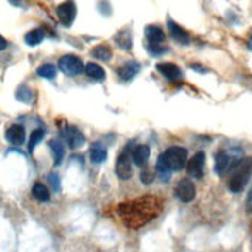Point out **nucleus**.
Wrapping results in <instances>:
<instances>
[{
  "label": "nucleus",
  "mask_w": 252,
  "mask_h": 252,
  "mask_svg": "<svg viewBox=\"0 0 252 252\" xmlns=\"http://www.w3.org/2000/svg\"><path fill=\"white\" fill-rule=\"evenodd\" d=\"M246 211L248 212H252V190L249 192V195L246 198Z\"/></svg>",
  "instance_id": "obj_30"
},
{
  "label": "nucleus",
  "mask_w": 252,
  "mask_h": 252,
  "mask_svg": "<svg viewBox=\"0 0 252 252\" xmlns=\"http://www.w3.org/2000/svg\"><path fill=\"white\" fill-rule=\"evenodd\" d=\"M152 180H153V175H150V173H147V172H142V173H141V181H142V183L150 184V183H152Z\"/></svg>",
  "instance_id": "obj_29"
},
{
  "label": "nucleus",
  "mask_w": 252,
  "mask_h": 252,
  "mask_svg": "<svg viewBox=\"0 0 252 252\" xmlns=\"http://www.w3.org/2000/svg\"><path fill=\"white\" fill-rule=\"evenodd\" d=\"M42 40H44V31H42L40 28L31 30V31L27 33V34H25V44L30 45V47L39 45Z\"/></svg>",
  "instance_id": "obj_22"
},
{
  "label": "nucleus",
  "mask_w": 252,
  "mask_h": 252,
  "mask_svg": "<svg viewBox=\"0 0 252 252\" xmlns=\"http://www.w3.org/2000/svg\"><path fill=\"white\" fill-rule=\"evenodd\" d=\"M115 172L119 176V180L127 181L132 178L133 175V169H132V150H130V144L125 147L121 155L116 158V166H115Z\"/></svg>",
  "instance_id": "obj_6"
},
{
  "label": "nucleus",
  "mask_w": 252,
  "mask_h": 252,
  "mask_svg": "<svg viewBox=\"0 0 252 252\" xmlns=\"http://www.w3.org/2000/svg\"><path fill=\"white\" fill-rule=\"evenodd\" d=\"M144 33H146L149 44H163V42L166 40L164 31L159 27H156V25H149V27H146Z\"/></svg>",
  "instance_id": "obj_16"
},
{
  "label": "nucleus",
  "mask_w": 252,
  "mask_h": 252,
  "mask_svg": "<svg viewBox=\"0 0 252 252\" xmlns=\"http://www.w3.org/2000/svg\"><path fill=\"white\" fill-rule=\"evenodd\" d=\"M204 164H206V155L204 152H197L194 156L190 158V161L187 163V173L189 176L195 180L203 178L204 175Z\"/></svg>",
  "instance_id": "obj_9"
},
{
  "label": "nucleus",
  "mask_w": 252,
  "mask_h": 252,
  "mask_svg": "<svg viewBox=\"0 0 252 252\" xmlns=\"http://www.w3.org/2000/svg\"><path fill=\"white\" fill-rule=\"evenodd\" d=\"M139 70H141V64L138 61H127L122 67H119L118 76L124 82H130L139 73Z\"/></svg>",
  "instance_id": "obj_13"
},
{
  "label": "nucleus",
  "mask_w": 252,
  "mask_h": 252,
  "mask_svg": "<svg viewBox=\"0 0 252 252\" xmlns=\"http://www.w3.org/2000/svg\"><path fill=\"white\" fill-rule=\"evenodd\" d=\"M147 51L150 56L156 57V56H161V54L167 53V48L163 47L161 44H147Z\"/></svg>",
  "instance_id": "obj_27"
},
{
  "label": "nucleus",
  "mask_w": 252,
  "mask_h": 252,
  "mask_svg": "<svg viewBox=\"0 0 252 252\" xmlns=\"http://www.w3.org/2000/svg\"><path fill=\"white\" fill-rule=\"evenodd\" d=\"M115 42H116V45L119 47V48H122V50H130L132 45H133V39H132L130 31L129 30L119 31L115 36Z\"/></svg>",
  "instance_id": "obj_20"
},
{
  "label": "nucleus",
  "mask_w": 252,
  "mask_h": 252,
  "mask_svg": "<svg viewBox=\"0 0 252 252\" xmlns=\"http://www.w3.org/2000/svg\"><path fill=\"white\" fill-rule=\"evenodd\" d=\"M57 17H59V22H61L64 27H71L74 19H76V14H78V8H76V3L74 2H65V3H61L57 6Z\"/></svg>",
  "instance_id": "obj_7"
},
{
  "label": "nucleus",
  "mask_w": 252,
  "mask_h": 252,
  "mask_svg": "<svg viewBox=\"0 0 252 252\" xmlns=\"http://www.w3.org/2000/svg\"><path fill=\"white\" fill-rule=\"evenodd\" d=\"M62 135H64L65 141L68 142L70 149H79L85 144V136H84V133L78 127H74V125H67L65 130L62 132Z\"/></svg>",
  "instance_id": "obj_10"
},
{
  "label": "nucleus",
  "mask_w": 252,
  "mask_h": 252,
  "mask_svg": "<svg viewBox=\"0 0 252 252\" xmlns=\"http://www.w3.org/2000/svg\"><path fill=\"white\" fill-rule=\"evenodd\" d=\"M175 194H176V197H178V200L183 201V203H190L197 195L195 184L192 183L189 178H183L178 181V184H176Z\"/></svg>",
  "instance_id": "obj_8"
},
{
  "label": "nucleus",
  "mask_w": 252,
  "mask_h": 252,
  "mask_svg": "<svg viewBox=\"0 0 252 252\" xmlns=\"http://www.w3.org/2000/svg\"><path fill=\"white\" fill-rule=\"evenodd\" d=\"M163 207V201L158 197H139L136 200L125 201L118 207V214L121 215L122 221L130 229H138L141 226L147 224L150 220L159 214Z\"/></svg>",
  "instance_id": "obj_1"
},
{
  "label": "nucleus",
  "mask_w": 252,
  "mask_h": 252,
  "mask_svg": "<svg viewBox=\"0 0 252 252\" xmlns=\"http://www.w3.org/2000/svg\"><path fill=\"white\" fill-rule=\"evenodd\" d=\"M31 192H33V197H34L37 201H42V203H45V201L50 200V192L45 184H42V183H36L34 186H33Z\"/></svg>",
  "instance_id": "obj_24"
},
{
  "label": "nucleus",
  "mask_w": 252,
  "mask_h": 252,
  "mask_svg": "<svg viewBox=\"0 0 252 252\" xmlns=\"http://www.w3.org/2000/svg\"><path fill=\"white\" fill-rule=\"evenodd\" d=\"M56 67L53 64H44V65H40L39 68H37V74L40 78H45V79H54L56 78Z\"/></svg>",
  "instance_id": "obj_25"
},
{
  "label": "nucleus",
  "mask_w": 252,
  "mask_h": 252,
  "mask_svg": "<svg viewBox=\"0 0 252 252\" xmlns=\"http://www.w3.org/2000/svg\"><path fill=\"white\" fill-rule=\"evenodd\" d=\"M6 141L13 146H22L25 142V129L20 124H13L5 132Z\"/></svg>",
  "instance_id": "obj_12"
},
{
  "label": "nucleus",
  "mask_w": 252,
  "mask_h": 252,
  "mask_svg": "<svg viewBox=\"0 0 252 252\" xmlns=\"http://www.w3.org/2000/svg\"><path fill=\"white\" fill-rule=\"evenodd\" d=\"M187 164V150L180 146L169 147L164 153L159 155L156 163L158 175L161 176L163 181H167L170 178L172 172H178L184 169Z\"/></svg>",
  "instance_id": "obj_2"
},
{
  "label": "nucleus",
  "mask_w": 252,
  "mask_h": 252,
  "mask_svg": "<svg viewBox=\"0 0 252 252\" xmlns=\"http://www.w3.org/2000/svg\"><path fill=\"white\" fill-rule=\"evenodd\" d=\"M91 56L99 59V61H102V62H108V61H112V48L110 47H107V45H98L95 47L93 50H91Z\"/></svg>",
  "instance_id": "obj_21"
},
{
  "label": "nucleus",
  "mask_w": 252,
  "mask_h": 252,
  "mask_svg": "<svg viewBox=\"0 0 252 252\" xmlns=\"http://www.w3.org/2000/svg\"><path fill=\"white\" fill-rule=\"evenodd\" d=\"M33 96H34L33 95V90L28 85H25V84L16 90V99L20 101V102H23V104H31Z\"/></svg>",
  "instance_id": "obj_23"
},
{
  "label": "nucleus",
  "mask_w": 252,
  "mask_h": 252,
  "mask_svg": "<svg viewBox=\"0 0 252 252\" xmlns=\"http://www.w3.org/2000/svg\"><path fill=\"white\" fill-rule=\"evenodd\" d=\"M85 73L90 79H95V81H104L105 79V71L101 65L95 64V62H88L85 65Z\"/></svg>",
  "instance_id": "obj_19"
},
{
  "label": "nucleus",
  "mask_w": 252,
  "mask_h": 252,
  "mask_svg": "<svg viewBox=\"0 0 252 252\" xmlns=\"http://www.w3.org/2000/svg\"><path fill=\"white\" fill-rule=\"evenodd\" d=\"M251 44H252V34H251Z\"/></svg>",
  "instance_id": "obj_32"
},
{
  "label": "nucleus",
  "mask_w": 252,
  "mask_h": 252,
  "mask_svg": "<svg viewBox=\"0 0 252 252\" xmlns=\"http://www.w3.org/2000/svg\"><path fill=\"white\" fill-rule=\"evenodd\" d=\"M50 149H51L53 152V158H54V166H59L62 161H64V156H65V147L61 141H56V139H51L48 142Z\"/></svg>",
  "instance_id": "obj_18"
},
{
  "label": "nucleus",
  "mask_w": 252,
  "mask_h": 252,
  "mask_svg": "<svg viewBox=\"0 0 252 252\" xmlns=\"http://www.w3.org/2000/svg\"><path fill=\"white\" fill-rule=\"evenodd\" d=\"M252 175V158H243L241 161L234 167L228 187L232 194H240L246 187V184Z\"/></svg>",
  "instance_id": "obj_4"
},
{
  "label": "nucleus",
  "mask_w": 252,
  "mask_h": 252,
  "mask_svg": "<svg viewBox=\"0 0 252 252\" xmlns=\"http://www.w3.org/2000/svg\"><path fill=\"white\" fill-rule=\"evenodd\" d=\"M167 27H169V33H170L172 39L176 42V44H180V45H189L190 44L189 33L184 30L183 27H180V25L176 22H173L170 17L167 19Z\"/></svg>",
  "instance_id": "obj_11"
},
{
  "label": "nucleus",
  "mask_w": 252,
  "mask_h": 252,
  "mask_svg": "<svg viewBox=\"0 0 252 252\" xmlns=\"http://www.w3.org/2000/svg\"><path fill=\"white\" fill-rule=\"evenodd\" d=\"M90 159H91V163H95V164H101L107 159V149L102 142H95V144L91 146Z\"/></svg>",
  "instance_id": "obj_17"
},
{
  "label": "nucleus",
  "mask_w": 252,
  "mask_h": 252,
  "mask_svg": "<svg viewBox=\"0 0 252 252\" xmlns=\"http://www.w3.org/2000/svg\"><path fill=\"white\" fill-rule=\"evenodd\" d=\"M48 183L51 184V187H53V190L54 192H61V178H59V175L56 173V172H51V173H48Z\"/></svg>",
  "instance_id": "obj_28"
},
{
  "label": "nucleus",
  "mask_w": 252,
  "mask_h": 252,
  "mask_svg": "<svg viewBox=\"0 0 252 252\" xmlns=\"http://www.w3.org/2000/svg\"><path fill=\"white\" fill-rule=\"evenodd\" d=\"M44 136H45V130H42V129L33 130V133L30 135V142H28V152L30 153H33V150H34L39 142L44 139Z\"/></svg>",
  "instance_id": "obj_26"
},
{
  "label": "nucleus",
  "mask_w": 252,
  "mask_h": 252,
  "mask_svg": "<svg viewBox=\"0 0 252 252\" xmlns=\"http://www.w3.org/2000/svg\"><path fill=\"white\" fill-rule=\"evenodd\" d=\"M156 70L161 73L167 81H178L181 78V68L173 62H159L156 64Z\"/></svg>",
  "instance_id": "obj_14"
},
{
  "label": "nucleus",
  "mask_w": 252,
  "mask_h": 252,
  "mask_svg": "<svg viewBox=\"0 0 252 252\" xmlns=\"http://www.w3.org/2000/svg\"><path fill=\"white\" fill-rule=\"evenodd\" d=\"M243 159V150L240 147H228L223 149L215 155V173L218 176H224L232 170Z\"/></svg>",
  "instance_id": "obj_3"
},
{
  "label": "nucleus",
  "mask_w": 252,
  "mask_h": 252,
  "mask_svg": "<svg viewBox=\"0 0 252 252\" xmlns=\"http://www.w3.org/2000/svg\"><path fill=\"white\" fill-rule=\"evenodd\" d=\"M149 158H150V147L147 144H139L135 146L132 150V159L133 163L139 167H144L149 163Z\"/></svg>",
  "instance_id": "obj_15"
},
{
  "label": "nucleus",
  "mask_w": 252,
  "mask_h": 252,
  "mask_svg": "<svg viewBox=\"0 0 252 252\" xmlns=\"http://www.w3.org/2000/svg\"><path fill=\"white\" fill-rule=\"evenodd\" d=\"M59 70H61L67 76H78L82 71H85V65L78 56L74 54H65L59 59L57 62Z\"/></svg>",
  "instance_id": "obj_5"
},
{
  "label": "nucleus",
  "mask_w": 252,
  "mask_h": 252,
  "mask_svg": "<svg viewBox=\"0 0 252 252\" xmlns=\"http://www.w3.org/2000/svg\"><path fill=\"white\" fill-rule=\"evenodd\" d=\"M6 47H8V42H6V39L0 36V51H2V50H5Z\"/></svg>",
  "instance_id": "obj_31"
}]
</instances>
